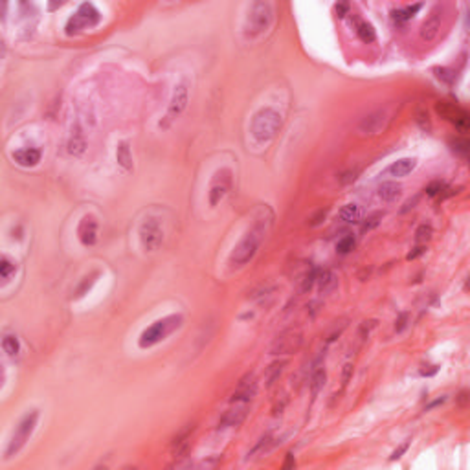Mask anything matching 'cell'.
I'll use <instances>...</instances> for the list:
<instances>
[{
	"mask_svg": "<svg viewBox=\"0 0 470 470\" xmlns=\"http://www.w3.org/2000/svg\"><path fill=\"white\" fill-rule=\"evenodd\" d=\"M270 224V220L265 222V219H259L256 222V226L252 228L248 233L239 241V245L235 246L233 252L230 256V263L231 267H245L246 263H250L254 259V256L259 250V245H261L263 237L267 233V226Z\"/></svg>",
	"mask_w": 470,
	"mask_h": 470,
	"instance_id": "1",
	"label": "cell"
},
{
	"mask_svg": "<svg viewBox=\"0 0 470 470\" xmlns=\"http://www.w3.org/2000/svg\"><path fill=\"white\" fill-rule=\"evenodd\" d=\"M279 129H281V116L274 109H261L252 120V134L261 143L274 140Z\"/></svg>",
	"mask_w": 470,
	"mask_h": 470,
	"instance_id": "2",
	"label": "cell"
},
{
	"mask_svg": "<svg viewBox=\"0 0 470 470\" xmlns=\"http://www.w3.org/2000/svg\"><path fill=\"white\" fill-rule=\"evenodd\" d=\"M272 19H274V10L268 2H254L248 11V19L245 24L246 37H257L265 33L270 28Z\"/></svg>",
	"mask_w": 470,
	"mask_h": 470,
	"instance_id": "3",
	"label": "cell"
},
{
	"mask_svg": "<svg viewBox=\"0 0 470 470\" xmlns=\"http://www.w3.org/2000/svg\"><path fill=\"white\" fill-rule=\"evenodd\" d=\"M182 324V316H168V318L164 320H158V322H154V324L151 325V327H147L143 333H141L140 336V347H152V345H156L158 342H162L166 336L169 335V333H173V331L177 329L178 325Z\"/></svg>",
	"mask_w": 470,
	"mask_h": 470,
	"instance_id": "4",
	"label": "cell"
},
{
	"mask_svg": "<svg viewBox=\"0 0 470 470\" xmlns=\"http://www.w3.org/2000/svg\"><path fill=\"white\" fill-rule=\"evenodd\" d=\"M37 419H39V412H37V410L26 413V415L22 417V421L15 428L13 435H11L8 448H6V457H13V455L26 444V441L30 439V435L33 434V430H35V426H37Z\"/></svg>",
	"mask_w": 470,
	"mask_h": 470,
	"instance_id": "5",
	"label": "cell"
},
{
	"mask_svg": "<svg viewBox=\"0 0 470 470\" xmlns=\"http://www.w3.org/2000/svg\"><path fill=\"white\" fill-rule=\"evenodd\" d=\"M101 15L100 11L96 10L92 4H81L79 10L73 13L66 22V33L68 35H73V33H79L87 30V28H92L100 22Z\"/></svg>",
	"mask_w": 470,
	"mask_h": 470,
	"instance_id": "6",
	"label": "cell"
},
{
	"mask_svg": "<svg viewBox=\"0 0 470 470\" xmlns=\"http://www.w3.org/2000/svg\"><path fill=\"white\" fill-rule=\"evenodd\" d=\"M435 112H437L443 120L450 121L459 132L468 131V127H470L468 112H466L465 109H461L459 105L450 103V101H439V103H435Z\"/></svg>",
	"mask_w": 470,
	"mask_h": 470,
	"instance_id": "7",
	"label": "cell"
},
{
	"mask_svg": "<svg viewBox=\"0 0 470 470\" xmlns=\"http://www.w3.org/2000/svg\"><path fill=\"white\" fill-rule=\"evenodd\" d=\"M140 243L145 252H156L164 243V230L156 219H147L140 226Z\"/></svg>",
	"mask_w": 470,
	"mask_h": 470,
	"instance_id": "8",
	"label": "cell"
},
{
	"mask_svg": "<svg viewBox=\"0 0 470 470\" xmlns=\"http://www.w3.org/2000/svg\"><path fill=\"white\" fill-rule=\"evenodd\" d=\"M301 345H303L301 333H298V331H287V333H283V335H279L274 340L270 353L276 356L292 355V353H298Z\"/></svg>",
	"mask_w": 470,
	"mask_h": 470,
	"instance_id": "9",
	"label": "cell"
},
{
	"mask_svg": "<svg viewBox=\"0 0 470 470\" xmlns=\"http://www.w3.org/2000/svg\"><path fill=\"white\" fill-rule=\"evenodd\" d=\"M387 123H389V114H387V110L376 109V110H373V112H369V114L360 121L358 131L366 136H376L386 129Z\"/></svg>",
	"mask_w": 470,
	"mask_h": 470,
	"instance_id": "10",
	"label": "cell"
},
{
	"mask_svg": "<svg viewBox=\"0 0 470 470\" xmlns=\"http://www.w3.org/2000/svg\"><path fill=\"white\" fill-rule=\"evenodd\" d=\"M231 189V171L230 169H222L215 175V180L209 189V204L217 206L220 200L224 199L228 191Z\"/></svg>",
	"mask_w": 470,
	"mask_h": 470,
	"instance_id": "11",
	"label": "cell"
},
{
	"mask_svg": "<svg viewBox=\"0 0 470 470\" xmlns=\"http://www.w3.org/2000/svg\"><path fill=\"white\" fill-rule=\"evenodd\" d=\"M186 107H188V87H186V83H178L177 87H175V90H173L166 118H168L169 121L177 120L178 116L186 110Z\"/></svg>",
	"mask_w": 470,
	"mask_h": 470,
	"instance_id": "12",
	"label": "cell"
},
{
	"mask_svg": "<svg viewBox=\"0 0 470 470\" xmlns=\"http://www.w3.org/2000/svg\"><path fill=\"white\" fill-rule=\"evenodd\" d=\"M441 24H443V8L435 6L434 10L430 11V17L421 26V39L426 42H432L441 32Z\"/></svg>",
	"mask_w": 470,
	"mask_h": 470,
	"instance_id": "13",
	"label": "cell"
},
{
	"mask_svg": "<svg viewBox=\"0 0 470 470\" xmlns=\"http://www.w3.org/2000/svg\"><path fill=\"white\" fill-rule=\"evenodd\" d=\"M257 393V382H256V376L252 375V373H248V375L243 378V380L239 382V386H237V389H235V393L231 395V403H245L248 404L252 401V399L256 397Z\"/></svg>",
	"mask_w": 470,
	"mask_h": 470,
	"instance_id": "14",
	"label": "cell"
},
{
	"mask_svg": "<svg viewBox=\"0 0 470 470\" xmlns=\"http://www.w3.org/2000/svg\"><path fill=\"white\" fill-rule=\"evenodd\" d=\"M248 413V404L245 403H235V408L226 410L224 415L219 421V428H231V426H239L246 419Z\"/></svg>",
	"mask_w": 470,
	"mask_h": 470,
	"instance_id": "15",
	"label": "cell"
},
{
	"mask_svg": "<svg viewBox=\"0 0 470 470\" xmlns=\"http://www.w3.org/2000/svg\"><path fill=\"white\" fill-rule=\"evenodd\" d=\"M77 235H79V241H81L85 246L96 245V241H98V222H96L94 217H90V215L83 217V220L79 222Z\"/></svg>",
	"mask_w": 470,
	"mask_h": 470,
	"instance_id": "16",
	"label": "cell"
},
{
	"mask_svg": "<svg viewBox=\"0 0 470 470\" xmlns=\"http://www.w3.org/2000/svg\"><path fill=\"white\" fill-rule=\"evenodd\" d=\"M13 160L22 168H33L41 162V151L33 149V147H24V149L13 152Z\"/></svg>",
	"mask_w": 470,
	"mask_h": 470,
	"instance_id": "17",
	"label": "cell"
},
{
	"mask_svg": "<svg viewBox=\"0 0 470 470\" xmlns=\"http://www.w3.org/2000/svg\"><path fill=\"white\" fill-rule=\"evenodd\" d=\"M417 166V160L415 158H401L397 162H393L391 166H387L386 175H391V177H406L415 169Z\"/></svg>",
	"mask_w": 470,
	"mask_h": 470,
	"instance_id": "18",
	"label": "cell"
},
{
	"mask_svg": "<svg viewBox=\"0 0 470 470\" xmlns=\"http://www.w3.org/2000/svg\"><path fill=\"white\" fill-rule=\"evenodd\" d=\"M85 147H87L85 134H83V131H81V127L75 125L72 129L70 140H68V152H70V154H73V156H79V154L85 151Z\"/></svg>",
	"mask_w": 470,
	"mask_h": 470,
	"instance_id": "19",
	"label": "cell"
},
{
	"mask_svg": "<svg viewBox=\"0 0 470 470\" xmlns=\"http://www.w3.org/2000/svg\"><path fill=\"white\" fill-rule=\"evenodd\" d=\"M316 281H318L320 292L322 294H331L336 287H338V277H336V274L333 270L318 272Z\"/></svg>",
	"mask_w": 470,
	"mask_h": 470,
	"instance_id": "20",
	"label": "cell"
},
{
	"mask_svg": "<svg viewBox=\"0 0 470 470\" xmlns=\"http://www.w3.org/2000/svg\"><path fill=\"white\" fill-rule=\"evenodd\" d=\"M401 191H403L401 184H397V182H384L380 188H378V197H380V200H384V202H393V200H395L399 195H401Z\"/></svg>",
	"mask_w": 470,
	"mask_h": 470,
	"instance_id": "21",
	"label": "cell"
},
{
	"mask_svg": "<svg viewBox=\"0 0 470 470\" xmlns=\"http://www.w3.org/2000/svg\"><path fill=\"white\" fill-rule=\"evenodd\" d=\"M116 158H118V164L125 171H131L132 169V154H131V147L127 141H121L118 145V151H116Z\"/></svg>",
	"mask_w": 470,
	"mask_h": 470,
	"instance_id": "22",
	"label": "cell"
},
{
	"mask_svg": "<svg viewBox=\"0 0 470 470\" xmlns=\"http://www.w3.org/2000/svg\"><path fill=\"white\" fill-rule=\"evenodd\" d=\"M340 219L344 220V222H358L360 220V208L356 206V204H345L344 208L340 209Z\"/></svg>",
	"mask_w": 470,
	"mask_h": 470,
	"instance_id": "23",
	"label": "cell"
},
{
	"mask_svg": "<svg viewBox=\"0 0 470 470\" xmlns=\"http://www.w3.org/2000/svg\"><path fill=\"white\" fill-rule=\"evenodd\" d=\"M2 349L8 353L10 356H17L19 351H21V344H19V338L15 335H6L2 338Z\"/></svg>",
	"mask_w": 470,
	"mask_h": 470,
	"instance_id": "24",
	"label": "cell"
},
{
	"mask_svg": "<svg viewBox=\"0 0 470 470\" xmlns=\"http://www.w3.org/2000/svg\"><path fill=\"white\" fill-rule=\"evenodd\" d=\"M423 8V4H413V6H406V8H403V10H397L393 11V19L397 22H404V21H410L415 13H417L419 10Z\"/></svg>",
	"mask_w": 470,
	"mask_h": 470,
	"instance_id": "25",
	"label": "cell"
},
{
	"mask_svg": "<svg viewBox=\"0 0 470 470\" xmlns=\"http://www.w3.org/2000/svg\"><path fill=\"white\" fill-rule=\"evenodd\" d=\"M325 378H327V375H325V371L322 369V367L314 371L312 376H310V389H312V395H318V391L325 384Z\"/></svg>",
	"mask_w": 470,
	"mask_h": 470,
	"instance_id": "26",
	"label": "cell"
},
{
	"mask_svg": "<svg viewBox=\"0 0 470 470\" xmlns=\"http://www.w3.org/2000/svg\"><path fill=\"white\" fill-rule=\"evenodd\" d=\"M356 33H358V37H360V41H364V42H373L375 41V37H376L375 30H373V26H371L369 22H360Z\"/></svg>",
	"mask_w": 470,
	"mask_h": 470,
	"instance_id": "27",
	"label": "cell"
},
{
	"mask_svg": "<svg viewBox=\"0 0 470 470\" xmlns=\"http://www.w3.org/2000/svg\"><path fill=\"white\" fill-rule=\"evenodd\" d=\"M283 366H285V362H276V364H272L270 367H268L267 371V386H274V382L279 378V375H281L283 371Z\"/></svg>",
	"mask_w": 470,
	"mask_h": 470,
	"instance_id": "28",
	"label": "cell"
},
{
	"mask_svg": "<svg viewBox=\"0 0 470 470\" xmlns=\"http://www.w3.org/2000/svg\"><path fill=\"white\" fill-rule=\"evenodd\" d=\"M452 149H454L459 156L465 158L466 154H468V149H470V143L466 138H455V140H452Z\"/></svg>",
	"mask_w": 470,
	"mask_h": 470,
	"instance_id": "29",
	"label": "cell"
},
{
	"mask_svg": "<svg viewBox=\"0 0 470 470\" xmlns=\"http://www.w3.org/2000/svg\"><path fill=\"white\" fill-rule=\"evenodd\" d=\"M353 248H355V237H353V235L342 237V239L338 241V245H336V250H338L340 254H349Z\"/></svg>",
	"mask_w": 470,
	"mask_h": 470,
	"instance_id": "30",
	"label": "cell"
},
{
	"mask_svg": "<svg viewBox=\"0 0 470 470\" xmlns=\"http://www.w3.org/2000/svg\"><path fill=\"white\" fill-rule=\"evenodd\" d=\"M11 274H15V265H13L8 257H2V261H0V277H2L4 281H8L11 277Z\"/></svg>",
	"mask_w": 470,
	"mask_h": 470,
	"instance_id": "31",
	"label": "cell"
},
{
	"mask_svg": "<svg viewBox=\"0 0 470 470\" xmlns=\"http://www.w3.org/2000/svg\"><path fill=\"white\" fill-rule=\"evenodd\" d=\"M432 235H434V228L430 224H423V226H419L417 233H415V241H417V243H426V241L432 239Z\"/></svg>",
	"mask_w": 470,
	"mask_h": 470,
	"instance_id": "32",
	"label": "cell"
},
{
	"mask_svg": "<svg viewBox=\"0 0 470 470\" xmlns=\"http://www.w3.org/2000/svg\"><path fill=\"white\" fill-rule=\"evenodd\" d=\"M316 277H318V270H316V268H310V270L305 274V277H303V285H301L303 292L310 290V287H312L314 281H316Z\"/></svg>",
	"mask_w": 470,
	"mask_h": 470,
	"instance_id": "33",
	"label": "cell"
},
{
	"mask_svg": "<svg viewBox=\"0 0 470 470\" xmlns=\"http://www.w3.org/2000/svg\"><path fill=\"white\" fill-rule=\"evenodd\" d=\"M446 188H448V186H446L444 182H441V180H435V182H432L428 188H426V193H428L430 197H437V195L443 193Z\"/></svg>",
	"mask_w": 470,
	"mask_h": 470,
	"instance_id": "34",
	"label": "cell"
},
{
	"mask_svg": "<svg viewBox=\"0 0 470 470\" xmlns=\"http://www.w3.org/2000/svg\"><path fill=\"white\" fill-rule=\"evenodd\" d=\"M358 169H351V171H345L342 177H340V182L342 184H351V182H355L356 180V177H358Z\"/></svg>",
	"mask_w": 470,
	"mask_h": 470,
	"instance_id": "35",
	"label": "cell"
},
{
	"mask_svg": "<svg viewBox=\"0 0 470 470\" xmlns=\"http://www.w3.org/2000/svg\"><path fill=\"white\" fill-rule=\"evenodd\" d=\"M378 219H382V213H376V215H373V217H369V219H367V222L364 224V231L371 230V228H375V226L380 222Z\"/></svg>",
	"mask_w": 470,
	"mask_h": 470,
	"instance_id": "36",
	"label": "cell"
},
{
	"mask_svg": "<svg viewBox=\"0 0 470 470\" xmlns=\"http://www.w3.org/2000/svg\"><path fill=\"white\" fill-rule=\"evenodd\" d=\"M417 121H419V125L423 127L424 131H426V129H430L428 114H424V110H419V112H417Z\"/></svg>",
	"mask_w": 470,
	"mask_h": 470,
	"instance_id": "37",
	"label": "cell"
},
{
	"mask_svg": "<svg viewBox=\"0 0 470 470\" xmlns=\"http://www.w3.org/2000/svg\"><path fill=\"white\" fill-rule=\"evenodd\" d=\"M325 215H327V209H320L318 213L314 215L312 219H310V226H318L322 224V220L325 219Z\"/></svg>",
	"mask_w": 470,
	"mask_h": 470,
	"instance_id": "38",
	"label": "cell"
},
{
	"mask_svg": "<svg viewBox=\"0 0 470 470\" xmlns=\"http://www.w3.org/2000/svg\"><path fill=\"white\" fill-rule=\"evenodd\" d=\"M375 327V322H364L360 327V336L362 338H367V335H369V331Z\"/></svg>",
	"mask_w": 470,
	"mask_h": 470,
	"instance_id": "39",
	"label": "cell"
},
{
	"mask_svg": "<svg viewBox=\"0 0 470 470\" xmlns=\"http://www.w3.org/2000/svg\"><path fill=\"white\" fill-rule=\"evenodd\" d=\"M94 283V279L92 277H85V281L81 283V287L77 288V296H83V292L87 290V288H90V285Z\"/></svg>",
	"mask_w": 470,
	"mask_h": 470,
	"instance_id": "40",
	"label": "cell"
},
{
	"mask_svg": "<svg viewBox=\"0 0 470 470\" xmlns=\"http://www.w3.org/2000/svg\"><path fill=\"white\" fill-rule=\"evenodd\" d=\"M351 373H353V366H351V364H345V366H344V375H342V382H344V386L347 384V382H349Z\"/></svg>",
	"mask_w": 470,
	"mask_h": 470,
	"instance_id": "41",
	"label": "cell"
},
{
	"mask_svg": "<svg viewBox=\"0 0 470 470\" xmlns=\"http://www.w3.org/2000/svg\"><path fill=\"white\" fill-rule=\"evenodd\" d=\"M406 322H408V314L403 312V314H401V318H399L397 325H395V329H397V333H401V331H403L404 327H406Z\"/></svg>",
	"mask_w": 470,
	"mask_h": 470,
	"instance_id": "42",
	"label": "cell"
},
{
	"mask_svg": "<svg viewBox=\"0 0 470 470\" xmlns=\"http://www.w3.org/2000/svg\"><path fill=\"white\" fill-rule=\"evenodd\" d=\"M424 250H426L424 246H417V248H413V252H410V254H408L406 259H415V257H419L421 254H424Z\"/></svg>",
	"mask_w": 470,
	"mask_h": 470,
	"instance_id": "43",
	"label": "cell"
},
{
	"mask_svg": "<svg viewBox=\"0 0 470 470\" xmlns=\"http://www.w3.org/2000/svg\"><path fill=\"white\" fill-rule=\"evenodd\" d=\"M408 444H410V443H404L403 446H399V448L395 450V452H393L391 459H399V457H401V455H403L404 452H406V450H408Z\"/></svg>",
	"mask_w": 470,
	"mask_h": 470,
	"instance_id": "44",
	"label": "cell"
},
{
	"mask_svg": "<svg viewBox=\"0 0 470 470\" xmlns=\"http://www.w3.org/2000/svg\"><path fill=\"white\" fill-rule=\"evenodd\" d=\"M417 200H419V195H415L412 200H408L406 204H404V208H403V211H408V209H412V208H415V204H417Z\"/></svg>",
	"mask_w": 470,
	"mask_h": 470,
	"instance_id": "45",
	"label": "cell"
},
{
	"mask_svg": "<svg viewBox=\"0 0 470 470\" xmlns=\"http://www.w3.org/2000/svg\"><path fill=\"white\" fill-rule=\"evenodd\" d=\"M466 401H468V393L466 391H461L459 397H457V403H459V406H465Z\"/></svg>",
	"mask_w": 470,
	"mask_h": 470,
	"instance_id": "46",
	"label": "cell"
},
{
	"mask_svg": "<svg viewBox=\"0 0 470 470\" xmlns=\"http://www.w3.org/2000/svg\"><path fill=\"white\" fill-rule=\"evenodd\" d=\"M347 8H349L347 4H338V6H336V13H338L340 17H344L345 11H347Z\"/></svg>",
	"mask_w": 470,
	"mask_h": 470,
	"instance_id": "47",
	"label": "cell"
},
{
	"mask_svg": "<svg viewBox=\"0 0 470 470\" xmlns=\"http://www.w3.org/2000/svg\"><path fill=\"white\" fill-rule=\"evenodd\" d=\"M296 463L292 461V454H287V461H285V465H283V468H290V466H294Z\"/></svg>",
	"mask_w": 470,
	"mask_h": 470,
	"instance_id": "48",
	"label": "cell"
}]
</instances>
